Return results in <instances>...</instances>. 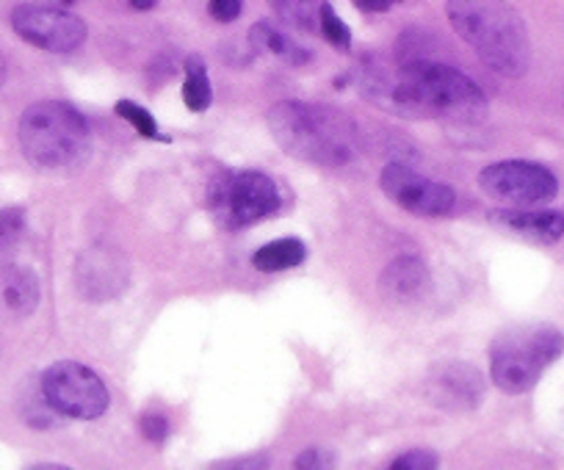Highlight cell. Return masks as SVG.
Returning a JSON list of instances; mask_svg holds the SVG:
<instances>
[{
    "label": "cell",
    "instance_id": "6da1fadb",
    "mask_svg": "<svg viewBox=\"0 0 564 470\" xmlns=\"http://www.w3.org/2000/svg\"><path fill=\"white\" fill-rule=\"evenodd\" d=\"M355 84L362 97L401 117L454 125H476L487 117L485 91L457 67L426 56H404L393 69L366 64Z\"/></svg>",
    "mask_w": 564,
    "mask_h": 470
},
{
    "label": "cell",
    "instance_id": "7a4b0ae2",
    "mask_svg": "<svg viewBox=\"0 0 564 470\" xmlns=\"http://www.w3.org/2000/svg\"><path fill=\"white\" fill-rule=\"evenodd\" d=\"M265 122L282 153L294 155L296 161L340 170L355 164L360 155L362 142L357 125L338 108L282 100L271 108Z\"/></svg>",
    "mask_w": 564,
    "mask_h": 470
},
{
    "label": "cell",
    "instance_id": "3957f363",
    "mask_svg": "<svg viewBox=\"0 0 564 470\" xmlns=\"http://www.w3.org/2000/svg\"><path fill=\"white\" fill-rule=\"evenodd\" d=\"M446 14L459 40L498 75L520 78L531 62L529 29L518 9L503 0H446Z\"/></svg>",
    "mask_w": 564,
    "mask_h": 470
},
{
    "label": "cell",
    "instance_id": "277c9868",
    "mask_svg": "<svg viewBox=\"0 0 564 470\" xmlns=\"http://www.w3.org/2000/svg\"><path fill=\"white\" fill-rule=\"evenodd\" d=\"M23 155L40 170H73L91 153V131L84 113L62 100L34 102L18 125Z\"/></svg>",
    "mask_w": 564,
    "mask_h": 470
},
{
    "label": "cell",
    "instance_id": "5b68a950",
    "mask_svg": "<svg viewBox=\"0 0 564 470\" xmlns=\"http://www.w3.org/2000/svg\"><path fill=\"white\" fill-rule=\"evenodd\" d=\"M564 354V335L547 324H518L492 340L490 380L509 396L531 391Z\"/></svg>",
    "mask_w": 564,
    "mask_h": 470
},
{
    "label": "cell",
    "instance_id": "8992f818",
    "mask_svg": "<svg viewBox=\"0 0 564 470\" xmlns=\"http://www.w3.org/2000/svg\"><path fill=\"white\" fill-rule=\"evenodd\" d=\"M280 208V192L269 175L258 170H219L210 177L208 210L225 230H243Z\"/></svg>",
    "mask_w": 564,
    "mask_h": 470
},
{
    "label": "cell",
    "instance_id": "52a82bcc",
    "mask_svg": "<svg viewBox=\"0 0 564 470\" xmlns=\"http://www.w3.org/2000/svg\"><path fill=\"white\" fill-rule=\"evenodd\" d=\"M40 387L47 407L58 415H67V418L95 420L111 404L106 382L89 365L73 363V360L53 363L42 374Z\"/></svg>",
    "mask_w": 564,
    "mask_h": 470
},
{
    "label": "cell",
    "instance_id": "ba28073f",
    "mask_svg": "<svg viewBox=\"0 0 564 470\" xmlns=\"http://www.w3.org/2000/svg\"><path fill=\"white\" fill-rule=\"evenodd\" d=\"M481 192L498 203L509 205H542L556 197L558 181L547 166L534 161H498L481 170Z\"/></svg>",
    "mask_w": 564,
    "mask_h": 470
},
{
    "label": "cell",
    "instance_id": "9c48e42d",
    "mask_svg": "<svg viewBox=\"0 0 564 470\" xmlns=\"http://www.w3.org/2000/svg\"><path fill=\"white\" fill-rule=\"evenodd\" d=\"M12 29L47 53H75L86 42L84 20L53 3H20L12 12Z\"/></svg>",
    "mask_w": 564,
    "mask_h": 470
},
{
    "label": "cell",
    "instance_id": "30bf717a",
    "mask_svg": "<svg viewBox=\"0 0 564 470\" xmlns=\"http://www.w3.org/2000/svg\"><path fill=\"white\" fill-rule=\"evenodd\" d=\"M384 197L415 216H446L457 205V194L446 183L430 181L406 164H388L379 177Z\"/></svg>",
    "mask_w": 564,
    "mask_h": 470
},
{
    "label": "cell",
    "instance_id": "8fae6325",
    "mask_svg": "<svg viewBox=\"0 0 564 470\" xmlns=\"http://www.w3.org/2000/svg\"><path fill=\"white\" fill-rule=\"evenodd\" d=\"M430 402L448 413H470L485 398V380L470 363H441L430 371L423 385Z\"/></svg>",
    "mask_w": 564,
    "mask_h": 470
},
{
    "label": "cell",
    "instance_id": "7c38bea8",
    "mask_svg": "<svg viewBox=\"0 0 564 470\" xmlns=\"http://www.w3.org/2000/svg\"><path fill=\"white\" fill-rule=\"evenodd\" d=\"M75 277H78V291L86 299L106 302L122 294V288L128 285V266L122 263V258L111 255L108 250H89L78 258Z\"/></svg>",
    "mask_w": 564,
    "mask_h": 470
},
{
    "label": "cell",
    "instance_id": "4fadbf2b",
    "mask_svg": "<svg viewBox=\"0 0 564 470\" xmlns=\"http://www.w3.org/2000/svg\"><path fill=\"white\" fill-rule=\"evenodd\" d=\"M42 302L40 277L25 266L0 269V318L23 321L34 316Z\"/></svg>",
    "mask_w": 564,
    "mask_h": 470
},
{
    "label": "cell",
    "instance_id": "5bb4252c",
    "mask_svg": "<svg viewBox=\"0 0 564 470\" xmlns=\"http://www.w3.org/2000/svg\"><path fill=\"white\" fill-rule=\"evenodd\" d=\"M492 221L536 244H556L564 236V214L558 210H496Z\"/></svg>",
    "mask_w": 564,
    "mask_h": 470
},
{
    "label": "cell",
    "instance_id": "9a60e30c",
    "mask_svg": "<svg viewBox=\"0 0 564 470\" xmlns=\"http://www.w3.org/2000/svg\"><path fill=\"white\" fill-rule=\"evenodd\" d=\"M430 283V272L423 266L421 258L415 255H401L395 258L393 263H388V269L379 277V285H382V294L388 299L410 302L417 299Z\"/></svg>",
    "mask_w": 564,
    "mask_h": 470
},
{
    "label": "cell",
    "instance_id": "2e32d148",
    "mask_svg": "<svg viewBox=\"0 0 564 470\" xmlns=\"http://www.w3.org/2000/svg\"><path fill=\"white\" fill-rule=\"evenodd\" d=\"M249 42L254 45L258 53H269V56L280 58L282 64H291V67H305L313 58V53L305 45L294 40V36L282 34L274 23L263 20V23H254L249 31Z\"/></svg>",
    "mask_w": 564,
    "mask_h": 470
},
{
    "label": "cell",
    "instance_id": "e0dca14e",
    "mask_svg": "<svg viewBox=\"0 0 564 470\" xmlns=\"http://www.w3.org/2000/svg\"><path fill=\"white\" fill-rule=\"evenodd\" d=\"M307 258V247L300 239H280L271 241V244L260 247L254 252L252 263L258 272H289V269L300 266Z\"/></svg>",
    "mask_w": 564,
    "mask_h": 470
},
{
    "label": "cell",
    "instance_id": "ac0fdd59",
    "mask_svg": "<svg viewBox=\"0 0 564 470\" xmlns=\"http://www.w3.org/2000/svg\"><path fill=\"white\" fill-rule=\"evenodd\" d=\"M276 18L302 34H318V18H322L324 0H269Z\"/></svg>",
    "mask_w": 564,
    "mask_h": 470
},
{
    "label": "cell",
    "instance_id": "d6986e66",
    "mask_svg": "<svg viewBox=\"0 0 564 470\" xmlns=\"http://www.w3.org/2000/svg\"><path fill=\"white\" fill-rule=\"evenodd\" d=\"M183 102H186L188 111L203 113L208 111L210 102H214V89H210L208 69L199 56L186 58V80H183Z\"/></svg>",
    "mask_w": 564,
    "mask_h": 470
},
{
    "label": "cell",
    "instance_id": "ffe728a7",
    "mask_svg": "<svg viewBox=\"0 0 564 470\" xmlns=\"http://www.w3.org/2000/svg\"><path fill=\"white\" fill-rule=\"evenodd\" d=\"M29 230L23 208H0V263L12 261Z\"/></svg>",
    "mask_w": 564,
    "mask_h": 470
},
{
    "label": "cell",
    "instance_id": "44dd1931",
    "mask_svg": "<svg viewBox=\"0 0 564 470\" xmlns=\"http://www.w3.org/2000/svg\"><path fill=\"white\" fill-rule=\"evenodd\" d=\"M113 113H117V117H122L128 125H133L135 133H141L144 139H161V142H170V139L161 136L159 133V122H155L153 113H150L148 108H141L139 102L119 100L117 106H113Z\"/></svg>",
    "mask_w": 564,
    "mask_h": 470
},
{
    "label": "cell",
    "instance_id": "7402d4cb",
    "mask_svg": "<svg viewBox=\"0 0 564 470\" xmlns=\"http://www.w3.org/2000/svg\"><path fill=\"white\" fill-rule=\"evenodd\" d=\"M318 34H322L329 45L338 47V51H349L351 47L349 25L338 18V12H335L329 3H324L322 7V18H318Z\"/></svg>",
    "mask_w": 564,
    "mask_h": 470
},
{
    "label": "cell",
    "instance_id": "603a6c76",
    "mask_svg": "<svg viewBox=\"0 0 564 470\" xmlns=\"http://www.w3.org/2000/svg\"><path fill=\"white\" fill-rule=\"evenodd\" d=\"M437 464H441L437 453L421 451V448H415V451L399 453V457L390 462V468H393V470H435Z\"/></svg>",
    "mask_w": 564,
    "mask_h": 470
},
{
    "label": "cell",
    "instance_id": "cb8c5ba5",
    "mask_svg": "<svg viewBox=\"0 0 564 470\" xmlns=\"http://www.w3.org/2000/svg\"><path fill=\"white\" fill-rule=\"evenodd\" d=\"M141 435L148 437L150 442H164L166 435H170V420L161 413H144L139 420Z\"/></svg>",
    "mask_w": 564,
    "mask_h": 470
},
{
    "label": "cell",
    "instance_id": "d4e9b609",
    "mask_svg": "<svg viewBox=\"0 0 564 470\" xmlns=\"http://www.w3.org/2000/svg\"><path fill=\"white\" fill-rule=\"evenodd\" d=\"M241 9L243 0H208L210 18L219 20V23H232V20H238Z\"/></svg>",
    "mask_w": 564,
    "mask_h": 470
},
{
    "label": "cell",
    "instance_id": "484cf974",
    "mask_svg": "<svg viewBox=\"0 0 564 470\" xmlns=\"http://www.w3.org/2000/svg\"><path fill=\"white\" fill-rule=\"evenodd\" d=\"M329 462H333V459H329V453L318 451V448H307V451H302L300 457H296V468H305V470L327 468Z\"/></svg>",
    "mask_w": 564,
    "mask_h": 470
},
{
    "label": "cell",
    "instance_id": "4316f807",
    "mask_svg": "<svg viewBox=\"0 0 564 470\" xmlns=\"http://www.w3.org/2000/svg\"><path fill=\"white\" fill-rule=\"evenodd\" d=\"M401 0H355V7L360 9V12H368V14H377V12H388V9L399 7Z\"/></svg>",
    "mask_w": 564,
    "mask_h": 470
},
{
    "label": "cell",
    "instance_id": "83f0119b",
    "mask_svg": "<svg viewBox=\"0 0 564 470\" xmlns=\"http://www.w3.org/2000/svg\"><path fill=\"white\" fill-rule=\"evenodd\" d=\"M263 459H252V462H219L216 468H263Z\"/></svg>",
    "mask_w": 564,
    "mask_h": 470
},
{
    "label": "cell",
    "instance_id": "f1b7e54d",
    "mask_svg": "<svg viewBox=\"0 0 564 470\" xmlns=\"http://www.w3.org/2000/svg\"><path fill=\"white\" fill-rule=\"evenodd\" d=\"M133 3V9H139V12H148V9H153L159 0H130Z\"/></svg>",
    "mask_w": 564,
    "mask_h": 470
},
{
    "label": "cell",
    "instance_id": "f546056e",
    "mask_svg": "<svg viewBox=\"0 0 564 470\" xmlns=\"http://www.w3.org/2000/svg\"><path fill=\"white\" fill-rule=\"evenodd\" d=\"M64 7H73V3H78V0H62Z\"/></svg>",
    "mask_w": 564,
    "mask_h": 470
}]
</instances>
